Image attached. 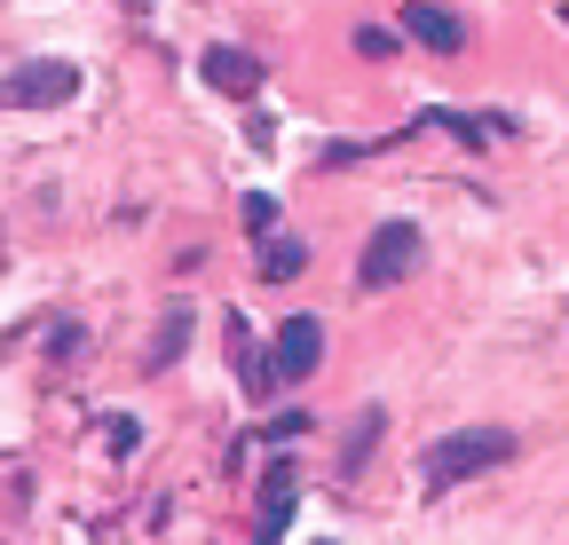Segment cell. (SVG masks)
Wrapping results in <instances>:
<instances>
[{
    "label": "cell",
    "mask_w": 569,
    "mask_h": 545,
    "mask_svg": "<svg viewBox=\"0 0 569 545\" xmlns=\"http://www.w3.org/2000/svg\"><path fill=\"white\" fill-rule=\"evenodd\" d=\"M80 95V63H63V55H40V63H17L9 80H0V103H17V111H56Z\"/></svg>",
    "instance_id": "cell-4"
},
{
    "label": "cell",
    "mask_w": 569,
    "mask_h": 545,
    "mask_svg": "<svg viewBox=\"0 0 569 545\" xmlns=\"http://www.w3.org/2000/svg\"><path fill=\"white\" fill-rule=\"evenodd\" d=\"M403 40H419L427 55H467V24L443 0H403Z\"/></svg>",
    "instance_id": "cell-6"
},
{
    "label": "cell",
    "mask_w": 569,
    "mask_h": 545,
    "mask_svg": "<svg viewBox=\"0 0 569 545\" xmlns=\"http://www.w3.org/2000/svg\"><path fill=\"white\" fill-rule=\"evenodd\" d=\"M71 349H80V324H71V316L48 324V356H71Z\"/></svg>",
    "instance_id": "cell-13"
},
{
    "label": "cell",
    "mask_w": 569,
    "mask_h": 545,
    "mask_svg": "<svg viewBox=\"0 0 569 545\" xmlns=\"http://www.w3.org/2000/svg\"><path fill=\"white\" fill-rule=\"evenodd\" d=\"M253 269H261V277H269V285H293V277H301V269H309V245H301V238H269Z\"/></svg>",
    "instance_id": "cell-10"
},
{
    "label": "cell",
    "mask_w": 569,
    "mask_h": 545,
    "mask_svg": "<svg viewBox=\"0 0 569 545\" xmlns=\"http://www.w3.org/2000/svg\"><path fill=\"white\" fill-rule=\"evenodd\" d=\"M356 55L388 63V55H403V32H388V24H356Z\"/></svg>",
    "instance_id": "cell-11"
},
{
    "label": "cell",
    "mask_w": 569,
    "mask_h": 545,
    "mask_svg": "<svg viewBox=\"0 0 569 545\" xmlns=\"http://www.w3.org/2000/svg\"><path fill=\"white\" fill-rule=\"evenodd\" d=\"M419 261H427L419 222H380V230H372V245L356 253V285H365V293H388V285H403V277H411Z\"/></svg>",
    "instance_id": "cell-3"
},
{
    "label": "cell",
    "mask_w": 569,
    "mask_h": 545,
    "mask_svg": "<svg viewBox=\"0 0 569 545\" xmlns=\"http://www.w3.org/2000/svg\"><path fill=\"white\" fill-rule=\"evenodd\" d=\"M380 435H388V412H380V403H372V412H356V427H348V451H340V483H356V474L372 466Z\"/></svg>",
    "instance_id": "cell-8"
},
{
    "label": "cell",
    "mask_w": 569,
    "mask_h": 545,
    "mask_svg": "<svg viewBox=\"0 0 569 545\" xmlns=\"http://www.w3.org/2000/svg\"><path fill=\"white\" fill-rule=\"evenodd\" d=\"M317 364H325V324H317L309 309H293V316L277 324L269 356H261V395H269V387H301Z\"/></svg>",
    "instance_id": "cell-2"
},
{
    "label": "cell",
    "mask_w": 569,
    "mask_h": 545,
    "mask_svg": "<svg viewBox=\"0 0 569 545\" xmlns=\"http://www.w3.org/2000/svg\"><path fill=\"white\" fill-rule=\"evenodd\" d=\"M198 72H206L213 95H261L269 63H261L253 48H230V40H222V48H206V55H198Z\"/></svg>",
    "instance_id": "cell-5"
},
{
    "label": "cell",
    "mask_w": 569,
    "mask_h": 545,
    "mask_svg": "<svg viewBox=\"0 0 569 545\" xmlns=\"http://www.w3.org/2000/svg\"><path fill=\"white\" fill-rule=\"evenodd\" d=\"M134 443H142V427L134 420H111V458H134Z\"/></svg>",
    "instance_id": "cell-14"
},
{
    "label": "cell",
    "mask_w": 569,
    "mask_h": 545,
    "mask_svg": "<svg viewBox=\"0 0 569 545\" xmlns=\"http://www.w3.org/2000/svg\"><path fill=\"white\" fill-rule=\"evenodd\" d=\"M515 451H522L515 427H459V435H436V443H427V458H419V483H427V498H443V491L475 483V474L507 466Z\"/></svg>",
    "instance_id": "cell-1"
},
{
    "label": "cell",
    "mask_w": 569,
    "mask_h": 545,
    "mask_svg": "<svg viewBox=\"0 0 569 545\" xmlns=\"http://www.w3.org/2000/svg\"><path fill=\"white\" fill-rule=\"evenodd\" d=\"M553 17H561V24H569V0H553Z\"/></svg>",
    "instance_id": "cell-15"
},
{
    "label": "cell",
    "mask_w": 569,
    "mask_h": 545,
    "mask_svg": "<svg viewBox=\"0 0 569 545\" xmlns=\"http://www.w3.org/2000/svg\"><path fill=\"white\" fill-rule=\"evenodd\" d=\"M238 222H246L253 238H269V222H277V206H269V198L253 190V198H246V206H238Z\"/></svg>",
    "instance_id": "cell-12"
},
{
    "label": "cell",
    "mask_w": 569,
    "mask_h": 545,
    "mask_svg": "<svg viewBox=\"0 0 569 545\" xmlns=\"http://www.w3.org/2000/svg\"><path fill=\"white\" fill-rule=\"evenodd\" d=\"M190 309H167V324H159V340H151V356H142V372H174L182 364V349H190Z\"/></svg>",
    "instance_id": "cell-9"
},
{
    "label": "cell",
    "mask_w": 569,
    "mask_h": 545,
    "mask_svg": "<svg viewBox=\"0 0 569 545\" xmlns=\"http://www.w3.org/2000/svg\"><path fill=\"white\" fill-rule=\"evenodd\" d=\"M293 506H301L293 466H284V458H269V474H261V545H277L284 529H293Z\"/></svg>",
    "instance_id": "cell-7"
}]
</instances>
